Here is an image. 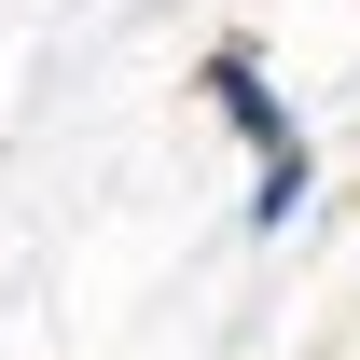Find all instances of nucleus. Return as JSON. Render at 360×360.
<instances>
[{"instance_id": "f257e3e1", "label": "nucleus", "mask_w": 360, "mask_h": 360, "mask_svg": "<svg viewBox=\"0 0 360 360\" xmlns=\"http://www.w3.org/2000/svg\"><path fill=\"white\" fill-rule=\"evenodd\" d=\"M194 97H208V125L264 167V153H291L305 139V111L277 97V70H264V42H208V70H194Z\"/></svg>"}, {"instance_id": "f03ea898", "label": "nucleus", "mask_w": 360, "mask_h": 360, "mask_svg": "<svg viewBox=\"0 0 360 360\" xmlns=\"http://www.w3.org/2000/svg\"><path fill=\"white\" fill-rule=\"evenodd\" d=\"M305 208H319V139H291V153L250 167V208H236V222H250V236H291Z\"/></svg>"}]
</instances>
